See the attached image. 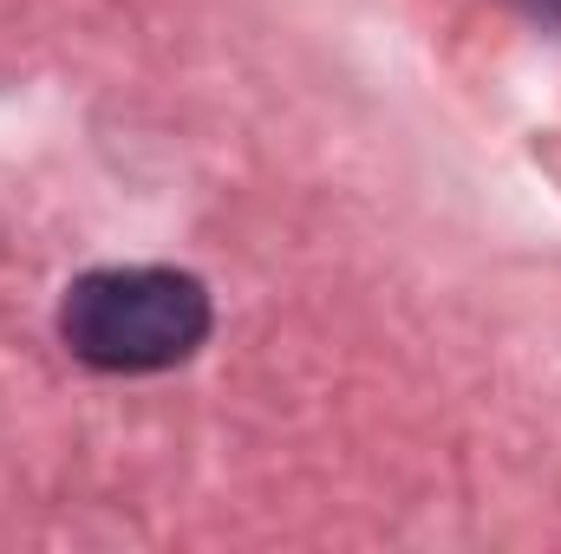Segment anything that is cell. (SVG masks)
<instances>
[{
  "mask_svg": "<svg viewBox=\"0 0 561 554\" xmlns=\"http://www.w3.org/2000/svg\"><path fill=\"white\" fill-rule=\"evenodd\" d=\"M59 333L99 372H163L203 346L209 293L176 268H99L66 287Z\"/></svg>",
  "mask_w": 561,
  "mask_h": 554,
  "instance_id": "6da1fadb",
  "label": "cell"
}]
</instances>
